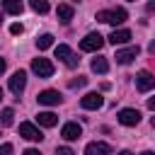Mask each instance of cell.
<instances>
[{"label":"cell","mask_w":155,"mask_h":155,"mask_svg":"<svg viewBox=\"0 0 155 155\" xmlns=\"http://www.w3.org/2000/svg\"><path fill=\"white\" fill-rule=\"evenodd\" d=\"M5 68H7V63H5V61H2V58H0V75H2V73H5Z\"/></svg>","instance_id":"cell-27"},{"label":"cell","mask_w":155,"mask_h":155,"mask_svg":"<svg viewBox=\"0 0 155 155\" xmlns=\"http://www.w3.org/2000/svg\"><path fill=\"white\" fill-rule=\"evenodd\" d=\"M119 155H133V153H131V150H121Z\"/></svg>","instance_id":"cell-28"},{"label":"cell","mask_w":155,"mask_h":155,"mask_svg":"<svg viewBox=\"0 0 155 155\" xmlns=\"http://www.w3.org/2000/svg\"><path fill=\"white\" fill-rule=\"evenodd\" d=\"M143 155H155V153H153V150H145V153H143Z\"/></svg>","instance_id":"cell-29"},{"label":"cell","mask_w":155,"mask_h":155,"mask_svg":"<svg viewBox=\"0 0 155 155\" xmlns=\"http://www.w3.org/2000/svg\"><path fill=\"white\" fill-rule=\"evenodd\" d=\"M56 58L58 61H63L68 68H78V63H80V58L70 51V46H65V44H58L56 46Z\"/></svg>","instance_id":"cell-2"},{"label":"cell","mask_w":155,"mask_h":155,"mask_svg":"<svg viewBox=\"0 0 155 155\" xmlns=\"http://www.w3.org/2000/svg\"><path fill=\"white\" fill-rule=\"evenodd\" d=\"M116 119H119L121 126H136V124L140 121V111H138V109H121Z\"/></svg>","instance_id":"cell-9"},{"label":"cell","mask_w":155,"mask_h":155,"mask_svg":"<svg viewBox=\"0 0 155 155\" xmlns=\"http://www.w3.org/2000/svg\"><path fill=\"white\" fill-rule=\"evenodd\" d=\"M138 53H140V48H138V46L119 48V51H116V63H121V65H128L133 58H138Z\"/></svg>","instance_id":"cell-10"},{"label":"cell","mask_w":155,"mask_h":155,"mask_svg":"<svg viewBox=\"0 0 155 155\" xmlns=\"http://www.w3.org/2000/svg\"><path fill=\"white\" fill-rule=\"evenodd\" d=\"M24 87H27V73L24 70L12 73V78H10V92L15 94V99H19V94L24 92Z\"/></svg>","instance_id":"cell-4"},{"label":"cell","mask_w":155,"mask_h":155,"mask_svg":"<svg viewBox=\"0 0 155 155\" xmlns=\"http://www.w3.org/2000/svg\"><path fill=\"white\" fill-rule=\"evenodd\" d=\"M29 5H31V10L39 12V15H46V12H48V0H29Z\"/></svg>","instance_id":"cell-21"},{"label":"cell","mask_w":155,"mask_h":155,"mask_svg":"<svg viewBox=\"0 0 155 155\" xmlns=\"http://www.w3.org/2000/svg\"><path fill=\"white\" fill-rule=\"evenodd\" d=\"M85 155H111V145H109V143H102V140L87 143Z\"/></svg>","instance_id":"cell-13"},{"label":"cell","mask_w":155,"mask_h":155,"mask_svg":"<svg viewBox=\"0 0 155 155\" xmlns=\"http://www.w3.org/2000/svg\"><path fill=\"white\" fill-rule=\"evenodd\" d=\"M92 70H94V73H99V75H104V73L109 70V63H107V58H104V56H97V58H92Z\"/></svg>","instance_id":"cell-18"},{"label":"cell","mask_w":155,"mask_h":155,"mask_svg":"<svg viewBox=\"0 0 155 155\" xmlns=\"http://www.w3.org/2000/svg\"><path fill=\"white\" fill-rule=\"evenodd\" d=\"M102 46H104V36H102V34H97V31L87 34V36L80 41V48H82V51H87V53H92V51H99Z\"/></svg>","instance_id":"cell-3"},{"label":"cell","mask_w":155,"mask_h":155,"mask_svg":"<svg viewBox=\"0 0 155 155\" xmlns=\"http://www.w3.org/2000/svg\"><path fill=\"white\" fill-rule=\"evenodd\" d=\"M126 17H128V12L124 10V7H114V10H99L97 12V22H104V24H121V22H126Z\"/></svg>","instance_id":"cell-1"},{"label":"cell","mask_w":155,"mask_h":155,"mask_svg":"<svg viewBox=\"0 0 155 155\" xmlns=\"http://www.w3.org/2000/svg\"><path fill=\"white\" fill-rule=\"evenodd\" d=\"M56 15H58V19H61L63 24H68V22L73 19V7H70V5H58Z\"/></svg>","instance_id":"cell-17"},{"label":"cell","mask_w":155,"mask_h":155,"mask_svg":"<svg viewBox=\"0 0 155 155\" xmlns=\"http://www.w3.org/2000/svg\"><path fill=\"white\" fill-rule=\"evenodd\" d=\"M39 104H44V107H56V104H61V92L58 90H44V92H39Z\"/></svg>","instance_id":"cell-8"},{"label":"cell","mask_w":155,"mask_h":155,"mask_svg":"<svg viewBox=\"0 0 155 155\" xmlns=\"http://www.w3.org/2000/svg\"><path fill=\"white\" fill-rule=\"evenodd\" d=\"M22 31H24V27H22L19 22H15V24L10 27V34H22Z\"/></svg>","instance_id":"cell-24"},{"label":"cell","mask_w":155,"mask_h":155,"mask_svg":"<svg viewBox=\"0 0 155 155\" xmlns=\"http://www.w3.org/2000/svg\"><path fill=\"white\" fill-rule=\"evenodd\" d=\"M2 10H5L7 15H22L24 2H22V0H2Z\"/></svg>","instance_id":"cell-16"},{"label":"cell","mask_w":155,"mask_h":155,"mask_svg":"<svg viewBox=\"0 0 155 155\" xmlns=\"http://www.w3.org/2000/svg\"><path fill=\"white\" fill-rule=\"evenodd\" d=\"M131 2H133V0H131Z\"/></svg>","instance_id":"cell-32"},{"label":"cell","mask_w":155,"mask_h":155,"mask_svg":"<svg viewBox=\"0 0 155 155\" xmlns=\"http://www.w3.org/2000/svg\"><path fill=\"white\" fill-rule=\"evenodd\" d=\"M61 136H63L65 140H78V138L82 136V126L75 124V121H70V124H65V126L61 128Z\"/></svg>","instance_id":"cell-12"},{"label":"cell","mask_w":155,"mask_h":155,"mask_svg":"<svg viewBox=\"0 0 155 155\" xmlns=\"http://www.w3.org/2000/svg\"><path fill=\"white\" fill-rule=\"evenodd\" d=\"M31 70L39 75V78H51L53 75V63L48 58H34L31 61Z\"/></svg>","instance_id":"cell-6"},{"label":"cell","mask_w":155,"mask_h":155,"mask_svg":"<svg viewBox=\"0 0 155 155\" xmlns=\"http://www.w3.org/2000/svg\"><path fill=\"white\" fill-rule=\"evenodd\" d=\"M22 155H41V153H39V150H36V148H27V150H24V153H22Z\"/></svg>","instance_id":"cell-26"},{"label":"cell","mask_w":155,"mask_h":155,"mask_svg":"<svg viewBox=\"0 0 155 155\" xmlns=\"http://www.w3.org/2000/svg\"><path fill=\"white\" fill-rule=\"evenodd\" d=\"M36 121H39V126H46V128H51V126H56V124H58V116H56L53 111H39Z\"/></svg>","instance_id":"cell-15"},{"label":"cell","mask_w":155,"mask_h":155,"mask_svg":"<svg viewBox=\"0 0 155 155\" xmlns=\"http://www.w3.org/2000/svg\"><path fill=\"white\" fill-rule=\"evenodd\" d=\"M128 41H131V31L128 29H114L109 34V44H114V46H121V44H128Z\"/></svg>","instance_id":"cell-14"},{"label":"cell","mask_w":155,"mask_h":155,"mask_svg":"<svg viewBox=\"0 0 155 155\" xmlns=\"http://www.w3.org/2000/svg\"><path fill=\"white\" fill-rule=\"evenodd\" d=\"M0 155H12V143H2L0 145Z\"/></svg>","instance_id":"cell-23"},{"label":"cell","mask_w":155,"mask_h":155,"mask_svg":"<svg viewBox=\"0 0 155 155\" xmlns=\"http://www.w3.org/2000/svg\"><path fill=\"white\" fill-rule=\"evenodd\" d=\"M0 99H2V90H0Z\"/></svg>","instance_id":"cell-31"},{"label":"cell","mask_w":155,"mask_h":155,"mask_svg":"<svg viewBox=\"0 0 155 155\" xmlns=\"http://www.w3.org/2000/svg\"><path fill=\"white\" fill-rule=\"evenodd\" d=\"M102 104H104V99H102L99 92H90V94H85V97L80 99V107H82V109H99Z\"/></svg>","instance_id":"cell-11"},{"label":"cell","mask_w":155,"mask_h":155,"mask_svg":"<svg viewBox=\"0 0 155 155\" xmlns=\"http://www.w3.org/2000/svg\"><path fill=\"white\" fill-rule=\"evenodd\" d=\"M85 85H87V78H82V75H80L78 80H70V82H68L70 90H78V87H85Z\"/></svg>","instance_id":"cell-22"},{"label":"cell","mask_w":155,"mask_h":155,"mask_svg":"<svg viewBox=\"0 0 155 155\" xmlns=\"http://www.w3.org/2000/svg\"><path fill=\"white\" fill-rule=\"evenodd\" d=\"M53 46V36L51 34H41L39 39H36V48L39 51H46V48H51Z\"/></svg>","instance_id":"cell-19"},{"label":"cell","mask_w":155,"mask_h":155,"mask_svg":"<svg viewBox=\"0 0 155 155\" xmlns=\"http://www.w3.org/2000/svg\"><path fill=\"white\" fill-rule=\"evenodd\" d=\"M19 136H22V138H27V140H34V143H39V140L44 138V133H41L34 124H29V121L19 124Z\"/></svg>","instance_id":"cell-7"},{"label":"cell","mask_w":155,"mask_h":155,"mask_svg":"<svg viewBox=\"0 0 155 155\" xmlns=\"http://www.w3.org/2000/svg\"><path fill=\"white\" fill-rule=\"evenodd\" d=\"M12 121H15V111L7 107V109H2L0 111V126H12Z\"/></svg>","instance_id":"cell-20"},{"label":"cell","mask_w":155,"mask_h":155,"mask_svg":"<svg viewBox=\"0 0 155 155\" xmlns=\"http://www.w3.org/2000/svg\"><path fill=\"white\" fill-rule=\"evenodd\" d=\"M153 87H155V75L150 70H140L136 75V90L138 92H150Z\"/></svg>","instance_id":"cell-5"},{"label":"cell","mask_w":155,"mask_h":155,"mask_svg":"<svg viewBox=\"0 0 155 155\" xmlns=\"http://www.w3.org/2000/svg\"><path fill=\"white\" fill-rule=\"evenodd\" d=\"M56 155H75V153H73L70 148H58V150H56Z\"/></svg>","instance_id":"cell-25"},{"label":"cell","mask_w":155,"mask_h":155,"mask_svg":"<svg viewBox=\"0 0 155 155\" xmlns=\"http://www.w3.org/2000/svg\"><path fill=\"white\" fill-rule=\"evenodd\" d=\"M0 24H2V12H0Z\"/></svg>","instance_id":"cell-30"}]
</instances>
